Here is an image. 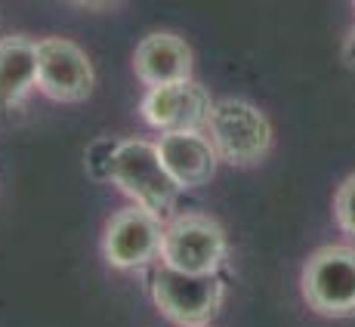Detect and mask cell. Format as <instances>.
Instances as JSON below:
<instances>
[{
    "instance_id": "1",
    "label": "cell",
    "mask_w": 355,
    "mask_h": 327,
    "mask_svg": "<svg viewBox=\"0 0 355 327\" xmlns=\"http://www.w3.org/2000/svg\"><path fill=\"white\" fill-rule=\"evenodd\" d=\"M204 133L210 136L220 161L232 167L259 164L272 148V124L248 99H216Z\"/></svg>"
},
{
    "instance_id": "2",
    "label": "cell",
    "mask_w": 355,
    "mask_h": 327,
    "mask_svg": "<svg viewBox=\"0 0 355 327\" xmlns=\"http://www.w3.org/2000/svg\"><path fill=\"white\" fill-rule=\"evenodd\" d=\"M223 288L216 272H182L164 263L152 278V299L164 318L180 327H207L223 306Z\"/></svg>"
},
{
    "instance_id": "3",
    "label": "cell",
    "mask_w": 355,
    "mask_h": 327,
    "mask_svg": "<svg viewBox=\"0 0 355 327\" xmlns=\"http://www.w3.org/2000/svg\"><path fill=\"white\" fill-rule=\"evenodd\" d=\"M112 182L127 197H133V204L155 210L158 216L167 213L182 192L180 182L164 167L158 145L146 139H121L112 164Z\"/></svg>"
},
{
    "instance_id": "4",
    "label": "cell",
    "mask_w": 355,
    "mask_h": 327,
    "mask_svg": "<svg viewBox=\"0 0 355 327\" xmlns=\"http://www.w3.org/2000/svg\"><path fill=\"white\" fill-rule=\"evenodd\" d=\"M303 297L318 315H355V247L327 244L303 265Z\"/></svg>"
},
{
    "instance_id": "5",
    "label": "cell",
    "mask_w": 355,
    "mask_h": 327,
    "mask_svg": "<svg viewBox=\"0 0 355 327\" xmlns=\"http://www.w3.org/2000/svg\"><path fill=\"white\" fill-rule=\"evenodd\" d=\"M229 241L216 220L204 213H182L164 226L161 260L182 272H216L226 263Z\"/></svg>"
},
{
    "instance_id": "6",
    "label": "cell",
    "mask_w": 355,
    "mask_h": 327,
    "mask_svg": "<svg viewBox=\"0 0 355 327\" xmlns=\"http://www.w3.org/2000/svg\"><path fill=\"white\" fill-rule=\"evenodd\" d=\"M161 238H164V222L155 210L148 207H124L114 213L105 226V238H102V254L112 269L133 272L142 269L161 256Z\"/></svg>"
},
{
    "instance_id": "7",
    "label": "cell",
    "mask_w": 355,
    "mask_h": 327,
    "mask_svg": "<svg viewBox=\"0 0 355 327\" xmlns=\"http://www.w3.org/2000/svg\"><path fill=\"white\" fill-rule=\"evenodd\" d=\"M96 71L87 53L68 37L37 40V90L53 102H84L93 93Z\"/></svg>"
},
{
    "instance_id": "8",
    "label": "cell",
    "mask_w": 355,
    "mask_h": 327,
    "mask_svg": "<svg viewBox=\"0 0 355 327\" xmlns=\"http://www.w3.org/2000/svg\"><path fill=\"white\" fill-rule=\"evenodd\" d=\"M210 108H214L210 93L201 84H195L192 78H186V80H173V84L148 87L139 112L148 127H155L161 133H173V130H204Z\"/></svg>"
},
{
    "instance_id": "9",
    "label": "cell",
    "mask_w": 355,
    "mask_h": 327,
    "mask_svg": "<svg viewBox=\"0 0 355 327\" xmlns=\"http://www.w3.org/2000/svg\"><path fill=\"white\" fill-rule=\"evenodd\" d=\"M164 167L170 170L180 188H198L204 182H210V176L216 173V154L214 142L204 130H173L161 133V139L155 142Z\"/></svg>"
},
{
    "instance_id": "10",
    "label": "cell",
    "mask_w": 355,
    "mask_h": 327,
    "mask_svg": "<svg viewBox=\"0 0 355 327\" xmlns=\"http://www.w3.org/2000/svg\"><path fill=\"white\" fill-rule=\"evenodd\" d=\"M133 71L146 87L173 84L192 78V50L170 31H155L139 40L133 53Z\"/></svg>"
},
{
    "instance_id": "11",
    "label": "cell",
    "mask_w": 355,
    "mask_h": 327,
    "mask_svg": "<svg viewBox=\"0 0 355 327\" xmlns=\"http://www.w3.org/2000/svg\"><path fill=\"white\" fill-rule=\"evenodd\" d=\"M37 87V44L28 37L0 40V112H10Z\"/></svg>"
},
{
    "instance_id": "12",
    "label": "cell",
    "mask_w": 355,
    "mask_h": 327,
    "mask_svg": "<svg viewBox=\"0 0 355 327\" xmlns=\"http://www.w3.org/2000/svg\"><path fill=\"white\" fill-rule=\"evenodd\" d=\"M121 139H112V136H99L87 145V173L96 182L112 179V164H114V152H118Z\"/></svg>"
},
{
    "instance_id": "13",
    "label": "cell",
    "mask_w": 355,
    "mask_h": 327,
    "mask_svg": "<svg viewBox=\"0 0 355 327\" xmlns=\"http://www.w3.org/2000/svg\"><path fill=\"white\" fill-rule=\"evenodd\" d=\"M334 216H337V226L355 238V173L340 182L334 195Z\"/></svg>"
},
{
    "instance_id": "14",
    "label": "cell",
    "mask_w": 355,
    "mask_h": 327,
    "mask_svg": "<svg viewBox=\"0 0 355 327\" xmlns=\"http://www.w3.org/2000/svg\"><path fill=\"white\" fill-rule=\"evenodd\" d=\"M65 3L78 6V10H93V12H99V10H112V6H118L121 0H65Z\"/></svg>"
},
{
    "instance_id": "15",
    "label": "cell",
    "mask_w": 355,
    "mask_h": 327,
    "mask_svg": "<svg viewBox=\"0 0 355 327\" xmlns=\"http://www.w3.org/2000/svg\"><path fill=\"white\" fill-rule=\"evenodd\" d=\"M343 59L355 68V28H352V34L346 37V44H343Z\"/></svg>"
}]
</instances>
